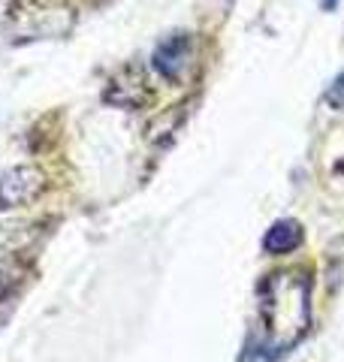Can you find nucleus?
Returning a JSON list of instances; mask_svg holds the SVG:
<instances>
[{"label":"nucleus","mask_w":344,"mask_h":362,"mask_svg":"<svg viewBox=\"0 0 344 362\" xmlns=\"http://www.w3.org/2000/svg\"><path fill=\"white\" fill-rule=\"evenodd\" d=\"M323 6H326V9H336V6H338V0H323Z\"/></svg>","instance_id":"obj_6"},{"label":"nucleus","mask_w":344,"mask_h":362,"mask_svg":"<svg viewBox=\"0 0 344 362\" xmlns=\"http://www.w3.org/2000/svg\"><path fill=\"white\" fill-rule=\"evenodd\" d=\"M302 245V226L299 221H278V223H272L269 226V233H266V239H263V247H266V254H290L296 251V247Z\"/></svg>","instance_id":"obj_4"},{"label":"nucleus","mask_w":344,"mask_h":362,"mask_svg":"<svg viewBox=\"0 0 344 362\" xmlns=\"http://www.w3.org/2000/svg\"><path fill=\"white\" fill-rule=\"evenodd\" d=\"M42 175L33 166H13L9 173L0 175V209L25 206L42 190Z\"/></svg>","instance_id":"obj_2"},{"label":"nucleus","mask_w":344,"mask_h":362,"mask_svg":"<svg viewBox=\"0 0 344 362\" xmlns=\"http://www.w3.org/2000/svg\"><path fill=\"white\" fill-rule=\"evenodd\" d=\"M190 64V37L188 33H172L154 49V70L164 78H178Z\"/></svg>","instance_id":"obj_3"},{"label":"nucleus","mask_w":344,"mask_h":362,"mask_svg":"<svg viewBox=\"0 0 344 362\" xmlns=\"http://www.w3.org/2000/svg\"><path fill=\"white\" fill-rule=\"evenodd\" d=\"M326 100H329V106H336V109H344V73L332 82V88H329V94H326Z\"/></svg>","instance_id":"obj_5"},{"label":"nucleus","mask_w":344,"mask_h":362,"mask_svg":"<svg viewBox=\"0 0 344 362\" xmlns=\"http://www.w3.org/2000/svg\"><path fill=\"white\" fill-rule=\"evenodd\" d=\"M260 317L269 350H290L311 326V275L302 269L272 272L260 284Z\"/></svg>","instance_id":"obj_1"}]
</instances>
